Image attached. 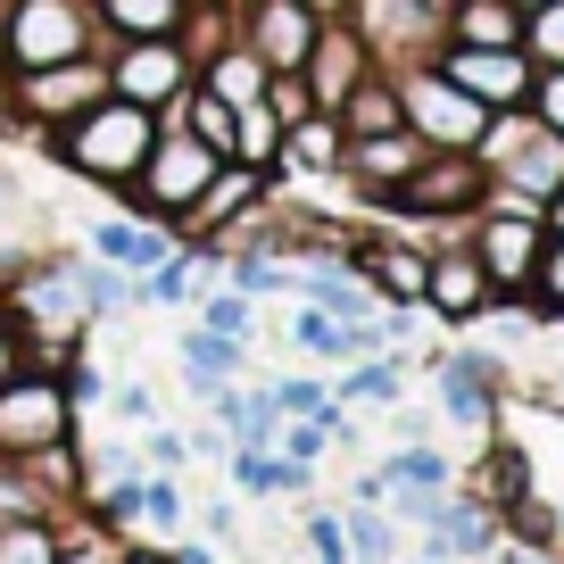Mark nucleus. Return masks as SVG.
Returning a JSON list of instances; mask_svg holds the SVG:
<instances>
[{"instance_id":"nucleus-9","label":"nucleus","mask_w":564,"mask_h":564,"mask_svg":"<svg viewBox=\"0 0 564 564\" xmlns=\"http://www.w3.org/2000/svg\"><path fill=\"white\" fill-rule=\"evenodd\" d=\"M274 192V175H265V166H249V159H225L208 175V192L192 199V208L175 216V241H192V249H208V258H225V232L241 225L249 208H258V199Z\"/></svg>"},{"instance_id":"nucleus-17","label":"nucleus","mask_w":564,"mask_h":564,"mask_svg":"<svg viewBox=\"0 0 564 564\" xmlns=\"http://www.w3.org/2000/svg\"><path fill=\"white\" fill-rule=\"evenodd\" d=\"M490 291H498V282L481 274L474 249H441V258L423 265V307H432V316H448V324H474L481 307H490Z\"/></svg>"},{"instance_id":"nucleus-35","label":"nucleus","mask_w":564,"mask_h":564,"mask_svg":"<svg viewBox=\"0 0 564 564\" xmlns=\"http://www.w3.org/2000/svg\"><path fill=\"white\" fill-rule=\"evenodd\" d=\"M117 547L124 540H108L100 523H75V531H58V556L51 564H117Z\"/></svg>"},{"instance_id":"nucleus-8","label":"nucleus","mask_w":564,"mask_h":564,"mask_svg":"<svg viewBox=\"0 0 564 564\" xmlns=\"http://www.w3.org/2000/svg\"><path fill=\"white\" fill-rule=\"evenodd\" d=\"M108 91H117V100H141V108H175L183 91H192V58H183V42L175 34H141V42H108Z\"/></svg>"},{"instance_id":"nucleus-44","label":"nucleus","mask_w":564,"mask_h":564,"mask_svg":"<svg viewBox=\"0 0 564 564\" xmlns=\"http://www.w3.org/2000/svg\"><path fill=\"white\" fill-rule=\"evenodd\" d=\"M117 564H175V547H159V540H124Z\"/></svg>"},{"instance_id":"nucleus-32","label":"nucleus","mask_w":564,"mask_h":564,"mask_svg":"<svg viewBox=\"0 0 564 564\" xmlns=\"http://www.w3.org/2000/svg\"><path fill=\"white\" fill-rule=\"evenodd\" d=\"M340 540H349V564H390V523L366 507V498L340 514Z\"/></svg>"},{"instance_id":"nucleus-6","label":"nucleus","mask_w":564,"mask_h":564,"mask_svg":"<svg viewBox=\"0 0 564 564\" xmlns=\"http://www.w3.org/2000/svg\"><path fill=\"white\" fill-rule=\"evenodd\" d=\"M100 25L84 0H9V34H0V75L58 67V58H91Z\"/></svg>"},{"instance_id":"nucleus-39","label":"nucleus","mask_w":564,"mask_h":564,"mask_svg":"<svg viewBox=\"0 0 564 564\" xmlns=\"http://www.w3.org/2000/svg\"><path fill=\"white\" fill-rule=\"evenodd\" d=\"M357 399H373V406L399 399V366H357L349 382H340V406H357Z\"/></svg>"},{"instance_id":"nucleus-38","label":"nucleus","mask_w":564,"mask_h":564,"mask_svg":"<svg viewBox=\"0 0 564 564\" xmlns=\"http://www.w3.org/2000/svg\"><path fill=\"white\" fill-rule=\"evenodd\" d=\"M531 117H540L547 124V133H564V67H540V75H531Z\"/></svg>"},{"instance_id":"nucleus-43","label":"nucleus","mask_w":564,"mask_h":564,"mask_svg":"<svg viewBox=\"0 0 564 564\" xmlns=\"http://www.w3.org/2000/svg\"><path fill=\"white\" fill-rule=\"evenodd\" d=\"M514 531H523V540H547V531H556V523H547V507H531V498H514Z\"/></svg>"},{"instance_id":"nucleus-40","label":"nucleus","mask_w":564,"mask_h":564,"mask_svg":"<svg viewBox=\"0 0 564 564\" xmlns=\"http://www.w3.org/2000/svg\"><path fill=\"white\" fill-rule=\"evenodd\" d=\"M265 390H274L282 415H307V406H324V382H307V373H291V382H265Z\"/></svg>"},{"instance_id":"nucleus-46","label":"nucleus","mask_w":564,"mask_h":564,"mask_svg":"<svg viewBox=\"0 0 564 564\" xmlns=\"http://www.w3.org/2000/svg\"><path fill=\"white\" fill-rule=\"evenodd\" d=\"M0 34H9V0H0Z\"/></svg>"},{"instance_id":"nucleus-10","label":"nucleus","mask_w":564,"mask_h":564,"mask_svg":"<svg viewBox=\"0 0 564 564\" xmlns=\"http://www.w3.org/2000/svg\"><path fill=\"white\" fill-rule=\"evenodd\" d=\"M481 192H490V166H481L474 150H423L415 175L390 192V208H406V216H474Z\"/></svg>"},{"instance_id":"nucleus-16","label":"nucleus","mask_w":564,"mask_h":564,"mask_svg":"<svg viewBox=\"0 0 564 564\" xmlns=\"http://www.w3.org/2000/svg\"><path fill=\"white\" fill-rule=\"evenodd\" d=\"M540 241H547V225H531L523 208H498L490 225H474V258H481V274L490 282H531V265H540Z\"/></svg>"},{"instance_id":"nucleus-26","label":"nucleus","mask_w":564,"mask_h":564,"mask_svg":"<svg viewBox=\"0 0 564 564\" xmlns=\"http://www.w3.org/2000/svg\"><path fill=\"white\" fill-rule=\"evenodd\" d=\"M333 117H340V133H390V124H406V117H399V84H390L382 67H373L366 84L333 108Z\"/></svg>"},{"instance_id":"nucleus-5","label":"nucleus","mask_w":564,"mask_h":564,"mask_svg":"<svg viewBox=\"0 0 564 564\" xmlns=\"http://www.w3.org/2000/svg\"><path fill=\"white\" fill-rule=\"evenodd\" d=\"M399 84V117H406V133L423 141V150H474L481 133H490V117L498 108H481L465 84H448L432 58H415L406 75H390Z\"/></svg>"},{"instance_id":"nucleus-34","label":"nucleus","mask_w":564,"mask_h":564,"mask_svg":"<svg viewBox=\"0 0 564 564\" xmlns=\"http://www.w3.org/2000/svg\"><path fill=\"white\" fill-rule=\"evenodd\" d=\"M523 51L540 58V67H564V0H540V9H523Z\"/></svg>"},{"instance_id":"nucleus-3","label":"nucleus","mask_w":564,"mask_h":564,"mask_svg":"<svg viewBox=\"0 0 564 564\" xmlns=\"http://www.w3.org/2000/svg\"><path fill=\"white\" fill-rule=\"evenodd\" d=\"M100 91H108V58H100V51H91V58H58V67H25V75H9V84H0V124L42 141L51 124L84 117Z\"/></svg>"},{"instance_id":"nucleus-4","label":"nucleus","mask_w":564,"mask_h":564,"mask_svg":"<svg viewBox=\"0 0 564 564\" xmlns=\"http://www.w3.org/2000/svg\"><path fill=\"white\" fill-rule=\"evenodd\" d=\"M216 150L199 133H183L175 117H159V141H150V159L133 166V183H124V199H133V216H159V225H175L183 208H192L199 192H208V175H216Z\"/></svg>"},{"instance_id":"nucleus-18","label":"nucleus","mask_w":564,"mask_h":564,"mask_svg":"<svg viewBox=\"0 0 564 564\" xmlns=\"http://www.w3.org/2000/svg\"><path fill=\"white\" fill-rule=\"evenodd\" d=\"M340 150H349V133H340V117H333V108H307L300 124H282L274 175H300V183H316V175H340Z\"/></svg>"},{"instance_id":"nucleus-45","label":"nucleus","mask_w":564,"mask_h":564,"mask_svg":"<svg viewBox=\"0 0 564 564\" xmlns=\"http://www.w3.org/2000/svg\"><path fill=\"white\" fill-rule=\"evenodd\" d=\"M547 232H556V241H564V183H556V192H547Z\"/></svg>"},{"instance_id":"nucleus-20","label":"nucleus","mask_w":564,"mask_h":564,"mask_svg":"<svg viewBox=\"0 0 564 564\" xmlns=\"http://www.w3.org/2000/svg\"><path fill=\"white\" fill-rule=\"evenodd\" d=\"M183 382L208 399V390H225V382H241V366H249V340H232V333H208V324H192L183 333Z\"/></svg>"},{"instance_id":"nucleus-37","label":"nucleus","mask_w":564,"mask_h":564,"mask_svg":"<svg viewBox=\"0 0 564 564\" xmlns=\"http://www.w3.org/2000/svg\"><path fill=\"white\" fill-rule=\"evenodd\" d=\"M531 291H540V316H564V241H540V265H531Z\"/></svg>"},{"instance_id":"nucleus-47","label":"nucleus","mask_w":564,"mask_h":564,"mask_svg":"<svg viewBox=\"0 0 564 564\" xmlns=\"http://www.w3.org/2000/svg\"><path fill=\"white\" fill-rule=\"evenodd\" d=\"M0 208H9V183H0Z\"/></svg>"},{"instance_id":"nucleus-48","label":"nucleus","mask_w":564,"mask_h":564,"mask_svg":"<svg viewBox=\"0 0 564 564\" xmlns=\"http://www.w3.org/2000/svg\"><path fill=\"white\" fill-rule=\"evenodd\" d=\"M514 9H540V0H514Z\"/></svg>"},{"instance_id":"nucleus-29","label":"nucleus","mask_w":564,"mask_h":564,"mask_svg":"<svg viewBox=\"0 0 564 564\" xmlns=\"http://www.w3.org/2000/svg\"><path fill=\"white\" fill-rule=\"evenodd\" d=\"M183 514H192V498H183V481H175V474H141V523L159 531V540H175Z\"/></svg>"},{"instance_id":"nucleus-24","label":"nucleus","mask_w":564,"mask_h":564,"mask_svg":"<svg viewBox=\"0 0 564 564\" xmlns=\"http://www.w3.org/2000/svg\"><path fill=\"white\" fill-rule=\"evenodd\" d=\"M441 34L474 42V51H498V42H523V9H514V0H448Z\"/></svg>"},{"instance_id":"nucleus-11","label":"nucleus","mask_w":564,"mask_h":564,"mask_svg":"<svg viewBox=\"0 0 564 564\" xmlns=\"http://www.w3.org/2000/svg\"><path fill=\"white\" fill-rule=\"evenodd\" d=\"M432 67H441L448 84H465L481 108H523V100H531V51H523V42H498V51L441 42V51H432Z\"/></svg>"},{"instance_id":"nucleus-23","label":"nucleus","mask_w":564,"mask_h":564,"mask_svg":"<svg viewBox=\"0 0 564 564\" xmlns=\"http://www.w3.org/2000/svg\"><path fill=\"white\" fill-rule=\"evenodd\" d=\"M192 84H199V91H216L225 108H249V100H265V58L249 51L241 34H232L216 58H199V75H192Z\"/></svg>"},{"instance_id":"nucleus-19","label":"nucleus","mask_w":564,"mask_h":564,"mask_svg":"<svg viewBox=\"0 0 564 564\" xmlns=\"http://www.w3.org/2000/svg\"><path fill=\"white\" fill-rule=\"evenodd\" d=\"M166 249H175V225H159V216H117V225H91V258L124 265V274H150Z\"/></svg>"},{"instance_id":"nucleus-22","label":"nucleus","mask_w":564,"mask_h":564,"mask_svg":"<svg viewBox=\"0 0 564 564\" xmlns=\"http://www.w3.org/2000/svg\"><path fill=\"white\" fill-rule=\"evenodd\" d=\"M84 9H91V25H100V51H108V42L175 34V25H183V9H192V0H84Z\"/></svg>"},{"instance_id":"nucleus-2","label":"nucleus","mask_w":564,"mask_h":564,"mask_svg":"<svg viewBox=\"0 0 564 564\" xmlns=\"http://www.w3.org/2000/svg\"><path fill=\"white\" fill-rule=\"evenodd\" d=\"M0 300H9V316H18L25 349H51L42 366H58V357L84 340V291H75L67 258H18L9 265V282H0Z\"/></svg>"},{"instance_id":"nucleus-21","label":"nucleus","mask_w":564,"mask_h":564,"mask_svg":"<svg viewBox=\"0 0 564 564\" xmlns=\"http://www.w3.org/2000/svg\"><path fill=\"white\" fill-rule=\"evenodd\" d=\"M349 265L373 282V291H382V300L415 307V300H423V265H432V258H423V249H399V241H357Z\"/></svg>"},{"instance_id":"nucleus-33","label":"nucleus","mask_w":564,"mask_h":564,"mask_svg":"<svg viewBox=\"0 0 564 564\" xmlns=\"http://www.w3.org/2000/svg\"><path fill=\"white\" fill-rule=\"evenodd\" d=\"M474 498L481 507H514V498H523V457H514V448H490L481 474H474Z\"/></svg>"},{"instance_id":"nucleus-30","label":"nucleus","mask_w":564,"mask_h":564,"mask_svg":"<svg viewBox=\"0 0 564 564\" xmlns=\"http://www.w3.org/2000/svg\"><path fill=\"white\" fill-rule=\"evenodd\" d=\"M274 150H282V117L265 100H249L241 108V133H232V159H249V166H265L274 175Z\"/></svg>"},{"instance_id":"nucleus-27","label":"nucleus","mask_w":564,"mask_h":564,"mask_svg":"<svg viewBox=\"0 0 564 564\" xmlns=\"http://www.w3.org/2000/svg\"><path fill=\"white\" fill-rule=\"evenodd\" d=\"M232 490L241 498H274V490H307V465L274 457V448H232Z\"/></svg>"},{"instance_id":"nucleus-36","label":"nucleus","mask_w":564,"mask_h":564,"mask_svg":"<svg viewBox=\"0 0 564 564\" xmlns=\"http://www.w3.org/2000/svg\"><path fill=\"white\" fill-rule=\"evenodd\" d=\"M199 324H208V333H232V340H249V333H258V316H249V291H232V282H225V291H216V300L199 307Z\"/></svg>"},{"instance_id":"nucleus-14","label":"nucleus","mask_w":564,"mask_h":564,"mask_svg":"<svg viewBox=\"0 0 564 564\" xmlns=\"http://www.w3.org/2000/svg\"><path fill=\"white\" fill-rule=\"evenodd\" d=\"M373 67H382V58L366 51V34H357L349 18H324L316 42H307V58H300V84H307V100H316V108H340Z\"/></svg>"},{"instance_id":"nucleus-1","label":"nucleus","mask_w":564,"mask_h":564,"mask_svg":"<svg viewBox=\"0 0 564 564\" xmlns=\"http://www.w3.org/2000/svg\"><path fill=\"white\" fill-rule=\"evenodd\" d=\"M150 141H159V108L100 91L84 117L51 124V133H42V150H51V166H67L75 183H91V192H117V199H124L133 166L150 159Z\"/></svg>"},{"instance_id":"nucleus-13","label":"nucleus","mask_w":564,"mask_h":564,"mask_svg":"<svg viewBox=\"0 0 564 564\" xmlns=\"http://www.w3.org/2000/svg\"><path fill=\"white\" fill-rule=\"evenodd\" d=\"M441 9H448V0H349V25L366 34L373 58H432L448 42Z\"/></svg>"},{"instance_id":"nucleus-49","label":"nucleus","mask_w":564,"mask_h":564,"mask_svg":"<svg viewBox=\"0 0 564 564\" xmlns=\"http://www.w3.org/2000/svg\"><path fill=\"white\" fill-rule=\"evenodd\" d=\"M192 9H208V0H192Z\"/></svg>"},{"instance_id":"nucleus-50","label":"nucleus","mask_w":564,"mask_h":564,"mask_svg":"<svg viewBox=\"0 0 564 564\" xmlns=\"http://www.w3.org/2000/svg\"><path fill=\"white\" fill-rule=\"evenodd\" d=\"M556 399H564V390H556Z\"/></svg>"},{"instance_id":"nucleus-15","label":"nucleus","mask_w":564,"mask_h":564,"mask_svg":"<svg viewBox=\"0 0 564 564\" xmlns=\"http://www.w3.org/2000/svg\"><path fill=\"white\" fill-rule=\"evenodd\" d=\"M415 159H423V141L406 133V124H390V133H349V150H340V175H349L366 199H390L406 175H415Z\"/></svg>"},{"instance_id":"nucleus-7","label":"nucleus","mask_w":564,"mask_h":564,"mask_svg":"<svg viewBox=\"0 0 564 564\" xmlns=\"http://www.w3.org/2000/svg\"><path fill=\"white\" fill-rule=\"evenodd\" d=\"M67 432H75V399L58 382V366H18L0 382V457L9 465H25L34 448L67 441Z\"/></svg>"},{"instance_id":"nucleus-31","label":"nucleus","mask_w":564,"mask_h":564,"mask_svg":"<svg viewBox=\"0 0 564 564\" xmlns=\"http://www.w3.org/2000/svg\"><path fill=\"white\" fill-rule=\"evenodd\" d=\"M25 514H58V498L42 490V481L25 474V465H9V457H0V523H25Z\"/></svg>"},{"instance_id":"nucleus-25","label":"nucleus","mask_w":564,"mask_h":564,"mask_svg":"<svg viewBox=\"0 0 564 564\" xmlns=\"http://www.w3.org/2000/svg\"><path fill=\"white\" fill-rule=\"evenodd\" d=\"M67 274H75V291H84V316H124L133 291H141V274H124V265H108V258H67Z\"/></svg>"},{"instance_id":"nucleus-42","label":"nucleus","mask_w":564,"mask_h":564,"mask_svg":"<svg viewBox=\"0 0 564 564\" xmlns=\"http://www.w3.org/2000/svg\"><path fill=\"white\" fill-rule=\"evenodd\" d=\"M183 457H192V448H183L175 432H150V448H141V465H150V474H183Z\"/></svg>"},{"instance_id":"nucleus-28","label":"nucleus","mask_w":564,"mask_h":564,"mask_svg":"<svg viewBox=\"0 0 564 564\" xmlns=\"http://www.w3.org/2000/svg\"><path fill=\"white\" fill-rule=\"evenodd\" d=\"M51 556H58V514L0 523V564H51Z\"/></svg>"},{"instance_id":"nucleus-41","label":"nucleus","mask_w":564,"mask_h":564,"mask_svg":"<svg viewBox=\"0 0 564 564\" xmlns=\"http://www.w3.org/2000/svg\"><path fill=\"white\" fill-rule=\"evenodd\" d=\"M18 366H34V349H25V333H18V316H9V300H0V382Z\"/></svg>"},{"instance_id":"nucleus-12","label":"nucleus","mask_w":564,"mask_h":564,"mask_svg":"<svg viewBox=\"0 0 564 564\" xmlns=\"http://www.w3.org/2000/svg\"><path fill=\"white\" fill-rule=\"evenodd\" d=\"M316 25H324V18L307 9V0H232V34L265 58V75H300Z\"/></svg>"}]
</instances>
